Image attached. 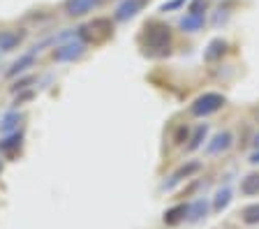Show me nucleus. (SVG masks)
<instances>
[{"instance_id":"nucleus-6","label":"nucleus","mask_w":259,"mask_h":229,"mask_svg":"<svg viewBox=\"0 0 259 229\" xmlns=\"http://www.w3.org/2000/svg\"><path fill=\"white\" fill-rule=\"evenodd\" d=\"M100 5V0H65V12L70 17H83Z\"/></svg>"},{"instance_id":"nucleus-14","label":"nucleus","mask_w":259,"mask_h":229,"mask_svg":"<svg viewBox=\"0 0 259 229\" xmlns=\"http://www.w3.org/2000/svg\"><path fill=\"white\" fill-rule=\"evenodd\" d=\"M229 202H232V188H220L215 192V199H213V211L215 213L225 211L229 206Z\"/></svg>"},{"instance_id":"nucleus-24","label":"nucleus","mask_w":259,"mask_h":229,"mask_svg":"<svg viewBox=\"0 0 259 229\" xmlns=\"http://www.w3.org/2000/svg\"><path fill=\"white\" fill-rule=\"evenodd\" d=\"M252 144H254V146L259 148V132H257V134H254V142H252Z\"/></svg>"},{"instance_id":"nucleus-21","label":"nucleus","mask_w":259,"mask_h":229,"mask_svg":"<svg viewBox=\"0 0 259 229\" xmlns=\"http://www.w3.org/2000/svg\"><path fill=\"white\" fill-rule=\"evenodd\" d=\"M185 139H188V127H178V132H176V136H174V142H176V144H183L185 142Z\"/></svg>"},{"instance_id":"nucleus-12","label":"nucleus","mask_w":259,"mask_h":229,"mask_svg":"<svg viewBox=\"0 0 259 229\" xmlns=\"http://www.w3.org/2000/svg\"><path fill=\"white\" fill-rule=\"evenodd\" d=\"M21 148V134L19 132H10V134L5 136V139H0V153H14Z\"/></svg>"},{"instance_id":"nucleus-13","label":"nucleus","mask_w":259,"mask_h":229,"mask_svg":"<svg viewBox=\"0 0 259 229\" xmlns=\"http://www.w3.org/2000/svg\"><path fill=\"white\" fill-rule=\"evenodd\" d=\"M19 123H21V114L19 111H10V114H5L0 118V132L10 134V132H14L19 127Z\"/></svg>"},{"instance_id":"nucleus-23","label":"nucleus","mask_w":259,"mask_h":229,"mask_svg":"<svg viewBox=\"0 0 259 229\" xmlns=\"http://www.w3.org/2000/svg\"><path fill=\"white\" fill-rule=\"evenodd\" d=\"M250 162H252V164H259V148L252 153V155H250Z\"/></svg>"},{"instance_id":"nucleus-10","label":"nucleus","mask_w":259,"mask_h":229,"mask_svg":"<svg viewBox=\"0 0 259 229\" xmlns=\"http://www.w3.org/2000/svg\"><path fill=\"white\" fill-rule=\"evenodd\" d=\"M185 218H188V204H178V206L169 208V211L164 213V224L176 227V224H181Z\"/></svg>"},{"instance_id":"nucleus-5","label":"nucleus","mask_w":259,"mask_h":229,"mask_svg":"<svg viewBox=\"0 0 259 229\" xmlns=\"http://www.w3.org/2000/svg\"><path fill=\"white\" fill-rule=\"evenodd\" d=\"M141 7H144V0H123V3L116 7L113 19H116V21H130L132 17L139 14Z\"/></svg>"},{"instance_id":"nucleus-16","label":"nucleus","mask_w":259,"mask_h":229,"mask_svg":"<svg viewBox=\"0 0 259 229\" xmlns=\"http://www.w3.org/2000/svg\"><path fill=\"white\" fill-rule=\"evenodd\" d=\"M206 213H208V202H204V199H197L192 206H188V218L192 220V222L201 220Z\"/></svg>"},{"instance_id":"nucleus-25","label":"nucleus","mask_w":259,"mask_h":229,"mask_svg":"<svg viewBox=\"0 0 259 229\" xmlns=\"http://www.w3.org/2000/svg\"><path fill=\"white\" fill-rule=\"evenodd\" d=\"M0 171H3V164H0Z\"/></svg>"},{"instance_id":"nucleus-15","label":"nucleus","mask_w":259,"mask_h":229,"mask_svg":"<svg viewBox=\"0 0 259 229\" xmlns=\"http://www.w3.org/2000/svg\"><path fill=\"white\" fill-rule=\"evenodd\" d=\"M241 192L243 195H259V174H248L245 178L241 180Z\"/></svg>"},{"instance_id":"nucleus-19","label":"nucleus","mask_w":259,"mask_h":229,"mask_svg":"<svg viewBox=\"0 0 259 229\" xmlns=\"http://www.w3.org/2000/svg\"><path fill=\"white\" fill-rule=\"evenodd\" d=\"M206 132H208V125H199L194 130V134L190 136V144H188V151H197L201 146V142L206 139Z\"/></svg>"},{"instance_id":"nucleus-1","label":"nucleus","mask_w":259,"mask_h":229,"mask_svg":"<svg viewBox=\"0 0 259 229\" xmlns=\"http://www.w3.org/2000/svg\"><path fill=\"white\" fill-rule=\"evenodd\" d=\"M141 47L148 56H169L171 51V28L167 23L151 21L141 33Z\"/></svg>"},{"instance_id":"nucleus-20","label":"nucleus","mask_w":259,"mask_h":229,"mask_svg":"<svg viewBox=\"0 0 259 229\" xmlns=\"http://www.w3.org/2000/svg\"><path fill=\"white\" fill-rule=\"evenodd\" d=\"M185 3H188V0H169V3H164L160 10L162 12H171V10H178L181 5H185Z\"/></svg>"},{"instance_id":"nucleus-3","label":"nucleus","mask_w":259,"mask_h":229,"mask_svg":"<svg viewBox=\"0 0 259 229\" xmlns=\"http://www.w3.org/2000/svg\"><path fill=\"white\" fill-rule=\"evenodd\" d=\"M83 49H86V42L83 39H74L72 37L70 42L60 44V47H56L54 51V58L58 60V63H70V60H76L81 54H83Z\"/></svg>"},{"instance_id":"nucleus-8","label":"nucleus","mask_w":259,"mask_h":229,"mask_svg":"<svg viewBox=\"0 0 259 229\" xmlns=\"http://www.w3.org/2000/svg\"><path fill=\"white\" fill-rule=\"evenodd\" d=\"M232 142H234L232 132H218V134L208 142V146H206V153H208V155H218V153L227 151V148L232 146Z\"/></svg>"},{"instance_id":"nucleus-7","label":"nucleus","mask_w":259,"mask_h":229,"mask_svg":"<svg viewBox=\"0 0 259 229\" xmlns=\"http://www.w3.org/2000/svg\"><path fill=\"white\" fill-rule=\"evenodd\" d=\"M204 23H206L204 12H188V14L178 21V26H181L183 33H197V30L204 28Z\"/></svg>"},{"instance_id":"nucleus-22","label":"nucleus","mask_w":259,"mask_h":229,"mask_svg":"<svg viewBox=\"0 0 259 229\" xmlns=\"http://www.w3.org/2000/svg\"><path fill=\"white\" fill-rule=\"evenodd\" d=\"M204 10H206V0H192L190 12H204Z\"/></svg>"},{"instance_id":"nucleus-17","label":"nucleus","mask_w":259,"mask_h":229,"mask_svg":"<svg viewBox=\"0 0 259 229\" xmlns=\"http://www.w3.org/2000/svg\"><path fill=\"white\" fill-rule=\"evenodd\" d=\"M35 63V54H26V56H21V58L16 60L14 65H12V70H10V76H16V74H21V72H26L28 67Z\"/></svg>"},{"instance_id":"nucleus-11","label":"nucleus","mask_w":259,"mask_h":229,"mask_svg":"<svg viewBox=\"0 0 259 229\" xmlns=\"http://www.w3.org/2000/svg\"><path fill=\"white\" fill-rule=\"evenodd\" d=\"M23 39V33H14V30H3L0 33V51H12L16 49Z\"/></svg>"},{"instance_id":"nucleus-2","label":"nucleus","mask_w":259,"mask_h":229,"mask_svg":"<svg viewBox=\"0 0 259 229\" xmlns=\"http://www.w3.org/2000/svg\"><path fill=\"white\" fill-rule=\"evenodd\" d=\"M225 102H227L225 95H220V93H204L192 102L190 114L197 116V118H204V116H210V114H215V111H220L222 107H225Z\"/></svg>"},{"instance_id":"nucleus-4","label":"nucleus","mask_w":259,"mask_h":229,"mask_svg":"<svg viewBox=\"0 0 259 229\" xmlns=\"http://www.w3.org/2000/svg\"><path fill=\"white\" fill-rule=\"evenodd\" d=\"M199 169H201V162H188V164H183V167H178V169L174 171L171 176H169L167 183H164V190H171V188H176L181 180H188L190 176H194Z\"/></svg>"},{"instance_id":"nucleus-9","label":"nucleus","mask_w":259,"mask_h":229,"mask_svg":"<svg viewBox=\"0 0 259 229\" xmlns=\"http://www.w3.org/2000/svg\"><path fill=\"white\" fill-rule=\"evenodd\" d=\"M227 51V42L225 39H220V37H215V39H210V44L206 47V51H204V60L206 63H215L218 58H222V54Z\"/></svg>"},{"instance_id":"nucleus-18","label":"nucleus","mask_w":259,"mask_h":229,"mask_svg":"<svg viewBox=\"0 0 259 229\" xmlns=\"http://www.w3.org/2000/svg\"><path fill=\"white\" fill-rule=\"evenodd\" d=\"M241 218L245 224H259V204H250V206L243 208Z\"/></svg>"}]
</instances>
